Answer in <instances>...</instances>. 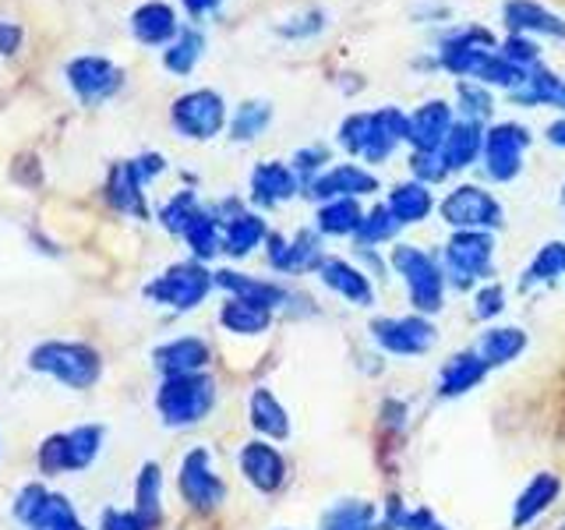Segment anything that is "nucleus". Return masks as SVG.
I'll return each instance as SVG.
<instances>
[{
	"label": "nucleus",
	"instance_id": "4468645a",
	"mask_svg": "<svg viewBox=\"0 0 565 530\" xmlns=\"http://www.w3.org/2000/svg\"><path fill=\"white\" fill-rule=\"evenodd\" d=\"M265 258H269V269L282 273V276H297V273H318L322 269V234L311 226L297 230L294 237H282V234H269L265 241Z\"/></svg>",
	"mask_w": 565,
	"mask_h": 530
},
{
	"label": "nucleus",
	"instance_id": "473e14b6",
	"mask_svg": "<svg viewBox=\"0 0 565 530\" xmlns=\"http://www.w3.org/2000/svg\"><path fill=\"white\" fill-rule=\"evenodd\" d=\"M364 223V209L358 199H332L318 205L315 230L322 237H358V230Z\"/></svg>",
	"mask_w": 565,
	"mask_h": 530
},
{
	"label": "nucleus",
	"instance_id": "864d4df0",
	"mask_svg": "<svg viewBox=\"0 0 565 530\" xmlns=\"http://www.w3.org/2000/svg\"><path fill=\"white\" fill-rule=\"evenodd\" d=\"M103 530H152L138 512H124V509H106L103 512Z\"/></svg>",
	"mask_w": 565,
	"mask_h": 530
},
{
	"label": "nucleus",
	"instance_id": "5701e85b",
	"mask_svg": "<svg viewBox=\"0 0 565 530\" xmlns=\"http://www.w3.org/2000/svg\"><path fill=\"white\" fill-rule=\"evenodd\" d=\"M488 364L481 361V353L473 347L470 350H459L452 358L441 364L438 371V396L441 400H456V396H467L470 389H477L488 379Z\"/></svg>",
	"mask_w": 565,
	"mask_h": 530
},
{
	"label": "nucleus",
	"instance_id": "052dcab7",
	"mask_svg": "<svg viewBox=\"0 0 565 530\" xmlns=\"http://www.w3.org/2000/svg\"><path fill=\"white\" fill-rule=\"evenodd\" d=\"M64 530H85V527H82V523H78V520H71V523H67V527H64Z\"/></svg>",
	"mask_w": 565,
	"mask_h": 530
},
{
	"label": "nucleus",
	"instance_id": "79ce46f5",
	"mask_svg": "<svg viewBox=\"0 0 565 530\" xmlns=\"http://www.w3.org/2000/svg\"><path fill=\"white\" fill-rule=\"evenodd\" d=\"M530 78V71L520 67V64H512L509 57H502L499 50L488 53L484 64L477 67V75L473 82H481V85H499V88H509V93H516V88H523Z\"/></svg>",
	"mask_w": 565,
	"mask_h": 530
},
{
	"label": "nucleus",
	"instance_id": "1a4fd4ad",
	"mask_svg": "<svg viewBox=\"0 0 565 530\" xmlns=\"http://www.w3.org/2000/svg\"><path fill=\"white\" fill-rule=\"evenodd\" d=\"M99 446H103V432L96 428V424H82V428L50 435L40 446V470L43 474L85 470L99 456Z\"/></svg>",
	"mask_w": 565,
	"mask_h": 530
},
{
	"label": "nucleus",
	"instance_id": "ddd939ff",
	"mask_svg": "<svg viewBox=\"0 0 565 530\" xmlns=\"http://www.w3.org/2000/svg\"><path fill=\"white\" fill-rule=\"evenodd\" d=\"M371 340L396 358H420L435 347V326L428 315H399V318H375L371 322Z\"/></svg>",
	"mask_w": 565,
	"mask_h": 530
},
{
	"label": "nucleus",
	"instance_id": "ea45409f",
	"mask_svg": "<svg viewBox=\"0 0 565 530\" xmlns=\"http://www.w3.org/2000/svg\"><path fill=\"white\" fill-rule=\"evenodd\" d=\"M205 53V35L199 29H181L177 40L163 50V67L173 71V75H191L194 64L202 61Z\"/></svg>",
	"mask_w": 565,
	"mask_h": 530
},
{
	"label": "nucleus",
	"instance_id": "4be33fe9",
	"mask_svg": "<svg viewBox=\"0 0 565 530\" xmlns=\"http://www.w3.org/2000/svg\"><path fill=\"white\" fill-rule=\"evenodd\" d=\"M502 18L512 32L520 35H547V40H565V18L547 11L537 0H505Z\"/></svg>",
	"mask_w": 565,
	"mask_h": 530
},
{
	"label": "nucleus",
	"instance_id": "f257e3e1",
	"mask_svg": "<svg viewBox=\"0 0 565 530\" xmlns=\"http://www.w3.org/2000/svg\"><path fill=\"white\" fill-rule=\"evenodd\" d=\"M411 138V117L399 106H382L371 114H350L340 124V146L364 163H385L399 141Z\"/></svg>",
	"mask_w": 565,
	"mask_h": 530
},
{
	"label": "nucleus",
	"instance_id": "dca6fc26",
	"mask_svg": "<svg viewBox=\"0 0 565 530\" xmlns=\"http://www.w3.org/2000/svg\"><path fill=\"white\" fill-rule=\"evenodd\" d=\"M241 474L247 477V485L262 495L279 491L290 477L287 459H282V453L276 446H269L265 438L247 442V446L241 449Z\"/></svg>",
	"mask_w": 565,
	"mask_h": 530
},
{
	"label": "nucleus",
	"instance_id": "49530a36",
	"mask_svg": "<svg viewBox=\"0 0 565 530\" xmlns=\"http://www.w3.org/2000/svg\"><path fill=\"white\" fill-rule=\"evenodd\" d=\"M71 520H78L75 517V509H71V502L64 499V495H46L43 499V506L35 509V517L25 523L29 530H64Z\"/></svg>",
	"mask_w": 565,
	"mask_h": 530
},
{
	"label": "nucleus",
	"instance_id": "de8ad7c7",
	"mask_svg": "<svg viewBox=\"0 0 565 530\" xmlns=\"http://www.w3.org/2000/svg\"><path fill=\"white\" fill-rule=\"evenodd\" d=\"M322 29H326V11L322 8H308L300 14H290L287 22L276 25V32L282 35V40H315Z\"/></svg>",
	"mask_w": 565,
	"mask_h": 530
},
{
	"label": "nucleus",
	"instance_id": "e2e57ef3",
	"mask_svg": "<svg viewBox=\"0 0 565 530\" xmlns=\"http://www.w3.org/2000/svg\"><path fill=\"white\" fill-rule=\"evenodd\" d=\"M558 530H565V520H562V523H558Z\"/></svg>",
	"mask_w": 565,
	"mask_h": 530
},
{
	"label": "nucleus",
	"instance_id": "7c9ffc66",
	"mask_svg": "<svg viewBox=\"0 0 565 530\" xmlns=\"http://www.w3.org/2000/svg\"><path fill=\"white\" fill-rule=\"evenodd\" d=\"M247 417H252V428L262 435V438H276L282 442L290 435V414L287 406H282L269 389H255L252 400H247Z\"/></svg>",
	"mask_w": 565,
	"mask_h": 530
},
{
	"label": "nucleus",
	"instance_id": "cd10ccee",
	"mask_svg": "<svg viewBox=\"0 0 565 530\" xmlns=\"http://www.w3.org/2000/svg\"><path fill=\"white\" fill-rule=\"evenodd\" d=\"M484 152V128L477 120H456L452 131L446 135V141H441V163L449 167V173L456 170H467L470 163H477Z\"/></svg>",
	"mask_w": 565,
	"mask_h": 530
},
{
	"label": "nucleus",
	"instance_id": "423d86ee",
	"mask_svg": "<svg viewBox=\"0 0 565 530\" xmlns=\"http://www.w3.org/2000/svg\"><path fill=\"white\" fill-rule=\"evenodd\" d=\"M29 364L71 389H88L99 379V353L85 343H43L32 350Z\"/></svg>",
	"mask_w": 565,
	"mask_h": 530
},
{
	"label": "nucleus",
	"instance_id": "c756f323",
	"mask_svg": "<svg viewBox=\"0 0 565 530\" xmlns=\"http://www.w3.org/2000/svg\"><path fill=\"white\" fill-rule=\"evenodd\" d=\"M262 241H269V226H265L258 212L241 209L237 216H230L223 223V252L230 258H247Z\"/></svg>",
	"mask_w": 565,
	"mask_h": 530
},
{
	"label": "nucleus",
	"instance_id": "f704fd0d",
	"mask_svg": "<svg viewBox=\"0 0 565 530\" xmlns=\"http://www.w3.org/2000/svg\"><path fill=\"white\" fill-rule=\"evenodd\" d=\"M322 530H382V512L367 499H340L322 512Z\"/></svg>",
	"mask_w": 565,
	"mask_h": 530
},
{
	"label": "nucleus",
	"instance_id": "3c124183",
	"mask_svg": "<svg viewBox=\"0 0 565 530\" xmlns=\"http://www.w3.org/2000/svg\"><path fill=\"white\" fill-rule=\"evenodd\" d=\"M411 173H414V181L420 184H441L449 177V167L441 163V156L438 152H411Z\"/></svg>",
	"mask_w": 565,
	"mask_h": 530
},
{
	"label": "nucleus",
	"instance_id": "f8f14e48",
	"mask_svg": "<svg viewBox=\"0 0 565 530\" xmlns=\"http://www.w3.org/2000/svg\"><path fill=\"white\" fill-rule=\"evenodd\" d=\"M494 50H499V43L484 25H463L438 43V67H446L452 78H473L477 67Z\"/></svg>",
	"mask_w": 565,
	"mask_h": 530
},
{
	"label": "nucleus",
	"instance_id": "6ab92c4d",
	"mask_svg": "<svg viewBox=\"0 0 565 530\" xmlns=\"http://www.w3.org/2000/svg\"><path fill=\"white\" fill-rule=\"evenodd\" d=\"M300 188V177L294 173V167L279 163V159H265L252 170V202L262 205V209H273V205H282L297 199Z\"/></svg>",
	"mask_w": 565,
	"mask_h": 530
},
{
	"label": "nucleus",
	"instance_id": "09e8293b",
	"mask_svg": "<svg viewBox=\"0 0 565 530\" xmlns=\"http://www.w3.org/2000/svg\"><path fill=\"white\" fill-rule=\"evenodd\" d=\"M329 159H332L329 146H305V149H297L294 159H290V167L300 177V188H308L315 177H322Z\"/></svg>",
	"mask_w": 565,
	"mask_h": 530
},
{
	"label": "nucleus",
	"instance_id": "6e6d98bb",
	"mask_svg": "<svg viewBox=\"0 0 565 530\" xmlns=\"http://www.w3.org/2000/svg\"><path fill=\"white\" fill-rule=\"evenodd\" d=\"M403 530H449V527L441 523L431 509L417 506V509H406V517H403Z\"/></svg>",
	"mask_w": 565,
	"mask_h": 530
},
{
	"label": "nucleus",
	"instance_id": "0eeeda50",
	"mask_svg": "<svg viewBox=\"0 0 565 530\" xmlns=\"http://www.w3.org/2000/svg\"><path fill=\"white\" fill-rule=\"evenodd\" d=\"M170 124L177 128V135L191 141H209L226 128V103L216 88H194V93L173 99Z\"/></svg>",
	"mask_w": 565,
	"mask_h": 530
},
{
	"label": "nucleus",
	"instance_id": "72a5a7b5",
	"mask_svg": "<svg viewBox=\"0 0 565 530\" xmlns=\"http://www.w3.org/2000/svg\"><path fill=\"white\" fill-rule=\"evenodd\" d=\"M191 247L194 262H209L212 255L223 252V220L216 209H199L194 212V220L184 226L181 234Z\"/></svg>",
	"mask_w": 565,
	"mask_h": 530
},
{
	"label": "nucleus",
	"instance_id": "39448f33",
	"mask_svg": "<svg viewBox=\"0 0 565 530\" xmlns=\"http://www.w3.org/2000/svg\"><path fill=\"white\" fill-rule=\"evenodd\" d=\"M212 287H216V273H209L202 262H177L149 283L146 297L173 311H191L202 305Z\"/></svg>",
	"mask_w": 565,
	"mask_h": 530
},
{
	"label": "nucleus",
	"instance_id": "f3484780",
	"mask_svg": "<svg viewBox=\"0 0 565 530\" xmlns=\"http://www.w3.org/2000/svg\"><path fill=\"white\" fill-rule=\"evenodd\" d=\"M305 191H308V199H315V202L361 199V194H375L379 191V177L367 173L358 163H340V167H329L322 177H315Z\"/></svg>",
	"mask_w": 565,
	"mask_h": 530
},
{
	"label": "nucleus",
	"instance_id": "4c0bfd02",
	"mask_svg": "<svg viewBox=\"0 0 565 530\" xmlns=\"http://www.w3.org/2000/svg\"><path fill=\"white\" fill-rule=\"evenodd\" d=\"M135 512L149 527H156L163 520V470L159 464H146L138 470V481H135Z\"/></svg>",
	"mask_w": 565,
	"mask_h": 530
},
{
	"label": "nucleus",
	"instance_id": "13d9d810",
	"mask_svg": "<svg viewBox=\"0 0 565 530\" xmlns=\"http://www.w3.org/2000/svg\"><path fill=\"white\" fill-rule=\"evenodd\" d=\"M544 138L552 141L555 149H565V117H558V120L547 124V128H544Z\"/></svg>",
	"mask_w": 565,
	"mask_h": 530
},
{
	"label": "nucleus",
	"instance_id": "412c9836",
	"mask_svg": "<svg viewBox=\"0 0 565 530\" xmlns=\"http://www.w3.org/2000/svg\"><path fill=\"white\" fill-rule=\"evenodd\" d=\"M558 495H562V477L558 474H552V470L534 474L526 481V488L516 495V502H512V527H516V530L530 527L558 502Z\"/></svg>",
	"mask_w": 565,
	"mask_h": 530
},
{
	"label": "nucleus",
	"instance_id": "20e7f679",
	"mask_svg": "<svg viewBox=\"0 0 565 530\" xmlns=\"http://www.w3.org/2000/svg\"><path fill=\"white\" fill-rule=\"evenodd\" d=\"M494 265V237L488 230H456L441 247V269H446L449 287L473 290L477 283L491 276Z\"/></svg>",
	"mask_w": 565,
	"mask_h": 530
},
{
	"label": "nucleus",
	"instance_id": "9b49d317",
	"mask_svg": "<svg viewBox=\"0 0 565 530\" xmlns=\"http://www.w3.org/2000/svg\"><path fill=\"white\" fill-rule=\"evenodd\" d=\"M64 78L71 85V93H75L85 106H99L124 88V71L114 61L96 57V53L67 61Z\"/></svg>",
	"mask_w": 565,
	"mask_h": 530
},
{
	"label": "nucleus",
	"instance_id": "c85d7f7f",
	"mask_svg": "<svg viewBox=\"0 0 565 530\" xmlns=\"http://www.w3.org/2000/svg\"><path fill=\"white\" fill-rule=\"evenodd\" d=\"M388 212L396 216L399 226H417L431 216V209H435V194L428 184H420V181H399L393 191H388Z\"/></svg>",
	"mask_w": 565,
	"mask_h": 530
},
{
	"label": "nucleus",
	"instance_id": "bf43d9fd",
	"mask_svg": "<svg viewBox=\"0 0 565 530\" xmlns=\"http://www.w3.org/2000/svg\"><path fill=\"white\" fill-rule=\"evenodd\" d=\"M358 258H361V262L367 265V269L375 273V276H382V273H385V262H382L375 252H371V247H361V244H358Z\"/></svg>",
	"mask_w": 565,
	"mask_h": 530
},
{
	"label": "nucleus",
	"instance_id": "e433bc0d",
	"mask_svg": "<svg viewBox=\"0 0 565 530\" xmlns=\"http://www.w3.org/2000/svg\"><path fill=\"white\" fill-rule=\"evenodd\" d=\"M220 322H223V329L237 332V336H262L273 326V311L262 305H252V300L230 297L220 308Z\"/></svg>",
	"mask_w": 565,
	"mask_h": 530
},
{
	"label": "nucleus",
	"instance_id": "f03ea898",
	"mask_svg": "<svg viewBox=\"0 0 565 530\" xmlns=\"http://www.w3.org/2000/svg\"><path fill=\"white\" fill-rule=\"evenodd\" d=\"M388 265L403 276L406 297L417 315H435L446 308V269H441V258H435L431 252H424L417 244H393L388 252Z\"/></svg>",
	"mask_w": 565,
	"mask_h": 530
},
{
	"label": "nucleus",
	"instance_id": "4d7b16f0",
	"mask_svg": "<svg viewBox=\"0 0 565 530\" xmlns=\"http://www.w3.org/2000/svg\"><path fill=\"white\" fill-rule=\"evenodd\" d=\"M184 11L199 22V18H209V14H216L223 8V0H181Z\"/></svg>",
	"mask_w": 565,
	"mask_h": 530
},
{
	"label": "nucleus",
	"instance_id": "7ed1b4c3",
	"mask_svg": "<svg viewBox=\"0 0 565 530\" xmlns=\"http://www.w3.org/2000/svg\"><path fill=\"white\" fill-rule=\"evenodd\" d=\"M212 403H216V382H212L205 371H194V375H167L156 393V411L170 428L199 424L212 411Z\"/></svg>",
	"mask_w": 565,
	"mask_h": 530
},
{
	"label": "nucleus",
	"instance_id": "bb28decb",
	"mask_svg": "<svg viewBox=\"0 0 565 530\" xmlns=\"http://www.w3.org/2000/svg\"><path fill=\"white\" fill-rule=\"evenodd\" d=\"M156 368L167 375H194L209 364V343L199 340V336H181V340H170L163 347H156L152 353Z\"/></svg>",
	"mask_w": 565,
	"mask_h": 530
},
{
	"label": "nucleus",
	"instance_id": "393cba45",
	"mask_svg": "<svg viewBox=\"0 0 565 530\" xmlns=\"http://www.w3.org/2000/svg\"><path fill=\"white\" fill-rule=\"evenodd\" d=\"M177 32H181L177 14L163 0H149V4L135 8L131 14V35L146 46H170L177 40Z\"/></svg>",
	"mask_w": 565,
	"mask_h": 530
},
{
	"label": "nucleus",
	"instance_id": "6e6552de",
	"mask_svg": "<svg viewBox=\"0 0 565 530\" xmlns=\"http://www.w3.org/2000/svg\"><path fill=\"white\" fill-rule=\"evenodd\" d=\"M530 135L526 124H516V120H502V124H491L484 131V152H481V163H484V173L491 181H516L520 170H523V152L530 149Z\"/></svg>",
	"mask_w": 565,
	"mask_h": 530
},
{
	"label": "nucleus",
	"instance_id": "c9c22d12",
	"mask_svg": "<svg viewBox=\"0 0 565 530\" xmlns=\"http://www.w3.org/2000/svg\"><path fill=\"white\" fill-rule=\"evenodd\" d=\"M512 99L523 103V106H555V110L565 114V78L555 75L552 67H534L523 88L512 93Z\"/></svg>",
	"mask_w": 565,
	"mask_h": 530
},
{
	"label": "nucleus",
	"instance_id": "8fccbe9b",
	"mask_svg": "<svg viewBox=\"0 0 565 530\" xmlns=\"http://www.w3.org/2000/svg\"><path fill=\"white\" fill-rule=\"evenodd\" d=\"M499 53L509 57L512 64H520L526 71H534L541 64V46L530 40V35H520V32H509L505 40L499 43Z\"/></svg>",
	"mask_w": 565,
	"mask_h": 530
},
{
	"label": "nucleus",
	"instance_id": "2f4dec72",
	"mask_svg": "<svg viewBox=\"0 0 565 530\" xmlns=\"http://www.w3.org/2000/svg\"><path fill=\"white\" fill-rule=\"evenodd\" d=\"M481 353V361L488 368H505L509 361H516L526 350V332L520 326H494L488 332H481V340L473 347Z\"/></svg>",
	"mask_w": 565,
	"mask_h": 530
},
{
	"label": "nucleus",
	"instance_id": "c03bdc74",
	"mask_svg": "<svg viewBox=\"0 0 565 530\" xmlns=\"http://www.w3.org/2000/svg\"><path fill=\"white\" fill-rule=\"evenodd\" d=\"M396 230H399V223H396L393 212H388V205H375V209L364 212V223L358 230V244L361 247H379L385 241H393Z\"/></svg>",
	"mask_w": 565,
	"mask_h": 530
},
{
	"label": "nucleus",
	"instance_id": "a19ab883",
	"mask_svg": "<svg viewBox=\"0 0 565 530\" xmlns=\"http://www.w3.org/2000/svg\"><path fill=\"white\" fill-rule=\"evenodd\" d=\"M273 120V103L269 99H244L234 117H230V138L234 141H255Z\"/></svg>",
	"mask_w": 565,
	"mask_h": 530
},
{
	"label": "nucleus",
	"instance_id": "5fc2aeb1",
	"mask_svg": "<svg viewBox=\"0 0 565 530\" xmlns=\"http://www.w3.org/2000/svg\"><path fill=\"white\" fill-rule=\"evenodd\" d=\"M22 43H25V29L0 18V57H14V53L22 50Z\"/></svg>",
	"mask_w": 565,
	"mask_h": 530
},
{
	"label": "nucleus",
	"instance_id": "37998d69",
	"mask_svg": "<svg viewBox=\"0 0 565 530\" xmlns=\"http://www.w3.org/2000/svg\"><path fill=\"white\" fill-rule=\"evenodd\" d=\"M456 103H459V114L463 120H488L494 110V99H491V88L481 82H470V78H459L456 82Z\"/></svg>",
	"mask_w": 565,
	"mask_h": 530
},
{
	"label": "nucleus",
	"instance_id": "58836bf2",
	"mask_svg": "<svg viewBox=\"0 0 565 530\" xmlns=\"http://www.w3.org/2000/svg\"><path fill=\"white\" fill-rule=\"evenodd\" d=\"M558 276H565V244L562 241H547L541 252L530 258L526 273L520 279V290L541 287V283H555Z\"/></svg>",
	"mask_w": 565,
	"mask_h": 530
},
{
	"label": "nucleus",
	"instance_id": "a18cd8bd",
	"mask_svg": "<svg viewBox=\"0 0 565 530\" xmlns=\"http://www.w3.org/2000/svg\"><path fill=\"white\" fill-rule=\"evenodd\" d=\"M199 209H202L199 194L184 188V191H177L163 209H159V223H163L170 234H184V226L194 220V212H199Z\"/></svg>",
	"mask_w": 565,
	"mask_h": 530
},
{
	"label": "nucleus",
	"instance_id": "9d476101",
	"mask_svg": "<svg viewBox=\"0 0 565 530\" xmlns=\"http://www.w3.org/2000/svg\"><path fill=\"white\" fill-rule=\"evenodd\" d=\"M441 220L452 230H502L505 212L491 191L477 188V184H459L446 194L441 202Z\"/></svg>",
	"mask_w": 565,
	"mask_h": 530
},
{
	"label": "nucleus",
	"instance_id": "2eb2a0df",
	"mask_svg": "<svg viewBox=\"0 0 565 530\" xmlns=\"http://www.w3.org/2000/svg\"><path fill=\"white\" fill-rule=\"evenodd\" d=\"M177 485H181V495L191 509L199 512H212L220 509L223 499H226V485L223 477L212 470V459L205 449H191L181 464V477H177Z\"/></svg>",
	"mask_w": 565,
	"mask_h": 530
},
{
	"label": "nucleus",
	"instance_id": "603ef678",
	"mask_svg": "<svg viewBox=\"0 0 565 530\" xmlns=\"http://www.w3.org/2000/svg\"><path fill=\"white\" fill-rule=\"evenodd\" d=\"M502 308H505V287H502V283H488V287L477 290V297H473V318L491 322L494 315H502Z\"/></svg>",
	"mask_w": 565,
	"mask_h": 530
},
{
	"label": "nucleus",
	"instance_id": "b1692460",
	"mask_svg": "<svg viewBox=\"0 0 565 530\" xmlns=\"http://www.w3.org/2000/svg\"><path fill=\"white\" fill-rule=\"evenodd\" d=\"M318 276H322V283H326L332 294L347 297L350 305L367 308L371 300H375V287H371V276L364 269H358L353 262H347V258H326L322 269H318Z\"/></svg>",
	"mask_w": 565,
	"mask_h": 530
},
{
	"label": "nucleus",
	"instance_id": "a211bd4d",
	"mask_svg": "<svg viewBox=\"0 0 565 530\" xmlns=\"http://www.w3.org/2000/svg\"><path fill=\"white\" fill-rule=\"evenodd\" d=\"M106 202H110L117 212H124V216L149 220L146 181H141L135 159H124V163L110 167V177H106Z\"/></svg>",
	"mask_w": 565,
	"mask_h": 530
},
{
	"label": "nucleus",
	"instance_id": "a878e982",
	"mask_svg": "<svg viewBox=\"0 0 565 530\" xmlns=\"http://www.w3.org/2000/svg\"><path fill=\"white\" fill-rule=\"evenodd\" d=\"M216 287H223L230 297H241V300H252V305H262L276 311L279 305H287V290L279 287L273 279H262V276H247L237 269H220L216 273Z\"/></svg>",
	"mask_w": 565,
	"mask_h": 530
},
{
	"label": "nucleus",
	"instance_id": "aec40b11",
	"mask_svg": "<svg viewBox=\"0 0 565 530\" xmlns=\"http://www.w3.org/2000/svg\"><path fill=\"white\" fill-rule=\"evenodd\" d=\"M452 124V106L446 99H428L411 114V138L406 141H411L414 152H438Z\"/></svg>",
	"mask_w": 565,
	"mask_h": 530
},
{
	"label": "nucleus",
	"instance_id": "680f3d73",
	"mask_svg": "<svg viewBox=\"0 0 565 530\" xmlns=\"http://www.w3.org/2000/svg\"><path fill=\"white\" fill-rule=\"evenodd\" d=\"M562 202H565V184H562Z\"/></svg>",
	"mask_w": 565,
	"mask_h": 530
}]
</instances>
